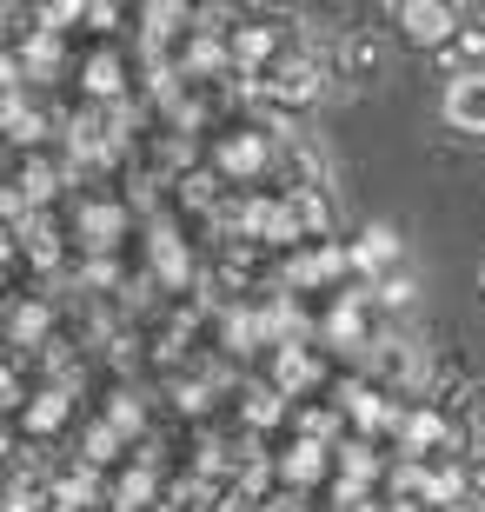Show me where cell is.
Wrapping results in <instances>:
<instances>
[{"mask_svg": "<svg viewBox=\"0 0 485 512\" xmlns=\"http://www.w3.org/2000/svg\"><path fill=\"white\" fill-rule=\"evenodd\" d=\"M399 27H406L419 47H452V40H459V20H452V7H439V0H406V7H399Z\"/></svg>", "mask_w": 485, "mask_h": 512, "instance_id": "1", "label": "cell"}, {"mask_svg": "<svg viewBox=\"0 0 485 512\" xmlns=\"http://www.w3.org/2000/svg\"><path fill=\"white\" fill-rule=\"evenodd\" d=\"M446 120L459 133H485V74L479 80H452L446 87Z\"/></svg>", "mask_w": 485, "mask_h": 512, "instance_id": "2", "label": "cell"}, {"mask_svg": "<svg viewBox=\"0 0 485 512\" xmlns=\"http://www.w3.org/2000/svg\"><path fill=\"white\" fill-rule=\"evenodd\" d=\"M319 87H326V80H319V67H313V60H286L280 74L266 80V94H273V100H293V107H299V100H313Z\"/></svg>", "mask_w": 485, "mask_h": 512, "instance_id": "3", "label": "cell"}, {"mask_svg": "<svg viewBox=\"0 0 485 512\" xmlns=\"http://www.w3.org/2000/svg\"><path fill=\"white\" fill-rule=\"evenodd\" d=\"M452 67H459L452 80H479L485 74V14L472 20V27H459V40H452Z\"/></svg>", "mask_w": 485, "mask_h": 512, "instance_id": "4", "label": "cell"}, {"mask_svg": "<svg viewBox=\"0 0 485 512\" xmlns=\"http://www.w3.org/2000/svg\"><path fill=\"white\" fill-rule=\"evenodd\" d=\"M353 260L366 266V273H373V266H392V260H399V240H392V227H373V233H359Z\"/></svg>", "mask_w": 485, "mask_h": 512, "instance_id": "5", "label": "cell"}, {"mask_svg": "<svg viewBox=\"0 0 485 512\" xmlns=\"http://www.w3.org/2000/svg\"><path fill=\"white\" fill-rule=\"evenodd\" d=\"M346 67H353L359 80H379V67H386V54H379V47H373L366 34H353V40H346Z\"/></svg>", "mask_w": 485, "mask_h": 512, "instance_id": "6", "label": "cell"}, {"mask_svg": "<svg viewBox=\"0 0 485 512\" xmlns=\"http://www.w3.org/2000/svg\"><path fill=\"white\" fill-rule=\"evenodd\" d=\"M406 439H412V446H439V439H446V419H432V413L406 419Z\"/></svg>", "mask_w": 485, "mask_h": 512, "instance_id": "7", "label": "cell"}, {"mask_svg": "<svg viewBox=\"0 0 485 512\" xmlns=\"http://www.w3.org/2000/svg\"><path fill=\"white\" fill-rule=\"evenodd\" d=\"M319 466H326V453H319V446H293V459H286V473H293V479H313Z\"/></svg>", "mask_w": 485, "mask_h": 512, "instance_id": "8", "label": "cell"}, {"mask_svg": "<svg viewBox=\"0 0 485 512\" xmlns=\"http://www.w3.org/2000/svg\"><path fill=\"white\" fill-rule=\"evenodd\" d=\"M60 419H67V399H60V393H40V406H34V426L47 433V426H60Z\"/></svg>", "mask_w": 485, "mask_h": 512, "instance_id": "9", "label": "cell"}, {"mask_svg": "<svg viewBox=\"0 0 485 512\" xmlns=\"http://www.w3.org/2000/svg\"><path fill=\"white\" fill-rule=\"evenodd\" d=\"M220 160H226V167H233V173H246V167H253V160H260V140H233V147H226Z\"/></svg>", "mask_w": 485, "mask_h": 512, "instance_id": "10", "label": "cell"}, {"mask_svg": "<svg viewBox=\"0 0 485 512\" xmlns=\"http://www.w3.org/2000/svg\"><path fill=\"white\" fill-rule=\"evenodd\" d=\"M147 493H153V479H147V473H133L127 486H120V506H140V499H147Z\"/></svg>", "mask_w": 485, "mask_h": 512, "instance_id": "11", "label": "cell"}, {"mask_svg": "<svg viewBox=\"0 0 485 512\" xmlns=\"http://www.w3.org/2000/svg\"><path fill=\"white\" fill-rule=\"evenodd\" d=\"M379 300H386V306H412V280H386V286H379Z\"/></svg>", "mask_w": 485, "mask_h": 512, "instance_id": "12", "label": "cell"}, {"mask_svg": "<svg viewBox=\"0 0 485 512\" xmlns=\"http://www.w3.org/2000/svg\"><path fill=\"white\" fill-rule=\"evenodd\" d=\"M466 479L485 493V446H472V453H466Z\"/></svg>", "mask_w": 485, "mask_h": 512, "instance_id": "13", "label": "cell"}]
</instances>
